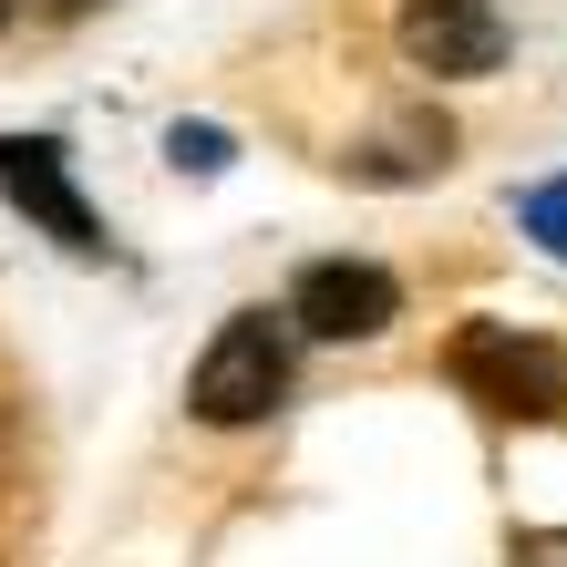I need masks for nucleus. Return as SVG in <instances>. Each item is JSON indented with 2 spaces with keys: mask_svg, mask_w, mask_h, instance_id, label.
I'll return each instance as SVG.
<instances>
[{
  "mask_svg": "<svg viewBox=\"0 0 567 567\" xmlns=\"http://www.w3.org/2000/svg\"><path fill=\"white\" fill-rule=\"evenodd\" d=\"M464 382H495V403H506V413H516V392H526V413L567 403V361L537 351V341H495V330L464 341Z\"/></svg>",
  "mask_w": 567,
  "mask_h": 567,
  "instance_id": "39448f33",
  "label": "nucleus"
},
{
  "mask_svg": "<svg viewBox=\"0 0 567 567\" xmlns=\"http://www.w3.org/2000/svg\"><path fill=\"white\" fill-rule=\"evenodd\" d=\"M279 392H289V341H279V320H269V310H238V320L207 341L186 403L207 413V423H258Z\"/></svg>",
  "mask_w": 567,
  "mask_h": 567,
  "instance_id": "f257e3e1",
  "label": "nucleus"
},
{
  "mask_svg": "<svg viewBox=\"0 0 567 567\" xmlns=\"http://www.w3.org/2000/svg\"><path fill=\"white\" fill-rule=\"evenodd\" d=\"M392 310H403V289H392L372 258H320V269H299V289H289V320L310 330V341H372Z\"/></svg>",
  "mask_w": 567,
  "mask_h": 567,
  "instance_id": "f03ea898",
  "label": "nucleus"
},
{
  "mask_svg": "<svg viewBox=\"0 0 567 567\" xmlns=\"http://www.w3.org/2000/svg\"><path fill=\"white\" fill-rule=\"evenodd\" d=\"M0 196H11L31 227H52L62 248H104V227H93V207L73 196V176H62V145H52V135H0Z\"/></svg>",
  "mask_w": 567,
  "mask_h": 567,
  "instance_id": "7ed1b4c3",
  "label": "nucleus"
},
{
  "mask_svg": "<svg viewBox=\"0 0 567 567\" xmlns=\"http://www.w3.org/2000/svg\"><path fill=\"white\" fill-rule=\"evenodd\" d=\"M0 31H11V0H0Z\"/></svg>",
  "mask_w": 567,
  "mask_h": 567,
  "instance_id": "0eeeda50",
  "label": "nucleus"
},
{
  "mask_svg": "<svg viewBox=\"0 0 567 567\" xmlns=\"http://www.w3.org/2000/svg\"><path fill=\"white\" fill-rule=\"evenodd\" d=\"M403 52L423 73H495L506 62V21L485 0H403Z\"/></svg>",
  "mask_w": 567,
  "mask_h": 567,
  "instance_id": "20e7f679",
  "label": "nucleus"
},
{
  "mask_svg": "<svg viewBox=\"0 0 567 567\" xmlns=\"http://www.w3.org/2000/svg\"><path fill=\"white\" fill-rule=\"evenodd\" d=\"M31 11H42V21H73V11H93V0H31Z\"/></svg>",
  "mask_w": 567,
  "mask_h": 567,
  "instance_id": "423d86ee",
  "label": "nucleus"
}]
</instances>
